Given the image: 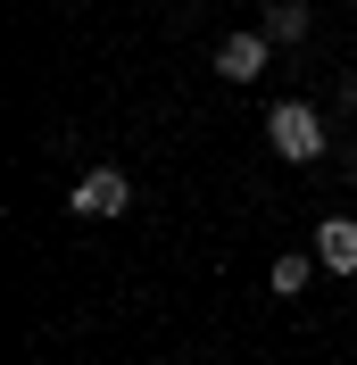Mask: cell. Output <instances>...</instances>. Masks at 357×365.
Segmentation results:
<instances>
[{
    "mask_svg": "<svg viewBox=\"0 0 357 365\" xmlns=\"http://www.w3.org/2000/svg\"><path fill=\"white\" fill-rule=\"evenodd\" d=\"M349 9H357V0H349Z\"/></svg>",
    "mask_w": 357,
    "mask_h": 365,
    "instance_id": "9",
    "label": "cell"
},
{
    "mask_svg": "<svg viewBox=\"0 0 357 365\" xmlns=\"http://www.w3.org/2000/svg\"><path fill=\"white\" fill-rule=\"evenodd\" d=\"M316 274H324V266H316V250H283V257L266 266V291H274V299H299Z\"/></svg>",
    "mask_w": 357,
    "mask_h": 365,
    "instance_id": "6",
    "label": "cell"
},
{
    "mask_svg": "<svg viewBox=\"0 0 357 365\" xmlns=\"http://www.w3.org/2000/svg\"><path fill=\"white\" fill-rule=\"evenodd\" d=\"M67 207H75V216H84V225H116V216L134 207V175H125V166H116V158L84 166V175H75V191H67Z\"/></svg>",
    "mask_w": 357,
    "mask_h": 365,
    "instance_id": "2",
    "label": "cell"
},
{
    "mask_svg": "<svg viewBox=\"0 0 357 365\" xmlns=\"http://www.w3.org/2000/svg\"><path fill=\"white\" fill-rule=\"evenodd\" d=\"M341 116H357V75H341Z\"/></svg>",
    "mask_w": 357,
    "mask_h": 365,
    "instance_id": "7",
    "label": "cell"
},
{
    "mask_svg": "<svg viewBox=\"0 0 357 365\" xmlns=\"http://www.w3.org/2000/svg\"><path fill=\"white\" fill-rule=\"evenodd\" d=\"M274 58H283V50L266 42V25H233V34L216 42V75H224V83H266Z\"/></svg>",
    "mask_w": 357,
    "mask_h": 365,
    "instance_id": "3",
    "label": "cell"
},
{
    "mask_svg": "<svg viewBox=\"0 0 357 365\" xmlns=\"http://www.w3.org/2000/svg\"><path fill=\"white\" fill-rule=\"evenodd\" d=\"M258 25H266V42H274V50H308L316 9H308V0H266V17H258Z\"/></svg>",
    "mask_w": 357,
    "mask_h": 365,
    "instance_id": "5",
    "label": "cell"
},
{
    "mask_svg": "<svg viewBox=\"0 0 357 365\" xmlns=\"http://www.w3.org/2000/svg\"><path fill=\"white\" fill-rule=\"evenodd\" d=\"M316 266L341 274V282L357 274V216H324V225H316Z\"/></svg>",
    "mask_w": 357,
    "mask_h": 365,
    "instance_id": "4",
    "label": "cell"
},
{
    "mask_svg": "<svg viewBox=\"0 0 357 365\" xmlns=\"http://www.w3.org/2000/svg\"><path fill=\"white\" fill-rule=\"evenodd\" d=\"M266 150H274L283 166L333 158V116L316 108V100H299V91H291V100H274V108H266Z\"/></svg>",
    "mask_w": 357,
    "mask_h": 365,
    "instance_id": "1",
    "label": "cell"
},
{
    "mask_svg": "<svg viewBox=\"0 0 357 365\" xmlns=\"http://www.w3.org/2000/svg\"><path fill=\"white\" fill-rule=\"evenodd\" d=\"M183 9H200V0H183Z\"/></svg>",
    "mask_w": 357,
    "mask_h": 365,
    "instance_id": "8",
    "label": "cell"
}]
</instances>
